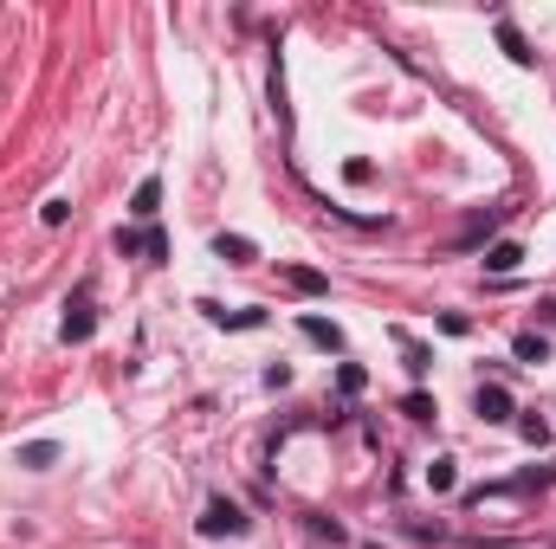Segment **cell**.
Instances as JSON below:
<instances>
[{"label": "cell", "mask_w": 556, "mask_h": 549, "mask_svg": "<svg viewBox=\"0 0 556 549\" xmlns=\"http://www.w3.org/2000/svg\"><path fill=\"white\" fill-rule=\"evenodd\" d=\"M304 336H311V343H324V349H343V330H337V323H324V317H304Z\"/></svg>", "instance_id": "9"}, {"label": "cell", "mask_w": 556, "mask_h": 549, "mask_svg": "<svg viewBox=\"0 0 556 549\" xmlns=\"http://www.w3.org/2000/svg\"><path fill=\"white\" fill-rule=\"evenodd\" d=\"M498 46H505V52H511V65H531V59H538V52H531V46H525V33H518V26H511V20H498Z\"/></svg>", "instance_id": "5"}, {"label": "cell", "mask_w": 556, "mask_h": 549, "mask_svg": "<svg viewBox=\"0 0 556 549\" xmlns=\"http://www.w3.org/2000/svg\"><path fill=\"white\" fill-rule=\"evenodd\" d=\"M518 433H525V439H531V446H544V439H551V426H544V420H538V413H525V420H518Z\"/></svg>", "instance_id": "14"}, {"label": "cell", "mask_w": 556, "mask_h": 549, "mask_svg": "<svg viewBox=\"0 0 556 549\" xmlns=\"http://www.w3.org/2000/svg\"><path fill=\"white\" fill-rule=\"evenodd\" d=\"M201 537H247V511L227 505V498H207V511H201Z\"/></svg>", "instance_id": "1"}, {"label": "cell", "mask_w": 556, "mask_h": 549, "mask_svg": "<svg viewBox=\"0 0 556 549\" xmlns=\"http://www.w3.org/2000/svg\"><path fill=\"white\" fill-rule=\"evenodd\" d=\"M20 459H26V465H52V459H59V446H46V439H39V446H26Z\"/></svg>", "instance_id": "15"}, {"label": "cell", "mask_w": 556, "mask_h": 549, "mask_svg": "<svg viewBox=\"0 0 556 549\" xmlns=\"http://www.w3.org/2000/svg\"><path fill=\"white\" fill-rule=\"evenodd\" d=\"M91 323H98V317H91V291H78V304L65 310V323H59V336H65V343H85V336H91Z\"/></svg>", "instance_id": "2"}, {"label": "cell", "mask_w": 556, "mask_h": 549, "mask_svg": "<svg viewBox=\"0 0 556 549\" xmlns=\"http://www.w3.org/2000/svg\"><path fill=\"white\" fill-rule=\"evenodd\" d=\"M511 349H518V362H544V356H551V343H544V336H518Z\"/></svg>", "instance_id": "11"}, {"label": "cell", "mask_w": 556, "mask_h": 549, "mask_svg": "<svg viewBox=\"0 0 556 549\" xmlns=\"http://www.w3.org/2000/svg\"><path fill=\"white\" fill-rule=\"evenodd\" d=\"M214 253H220L227 266H253V240H240V233H220V240H214Z\"/></svg>", "instance_id": "6"}, {"label": "cell", "mask_w": 556, "mask_h": 549, "mask_svg": "<svg viewBox=\"0 0 556 549\" xmlns=\"http://www.w3.org/2000/svg\"><path fill=\"white\" fill-rule=\"evenodd\" d=\"M395 343H402V356H408V369L420 375V369H427V349H420V343L408 336V330H395Z\"/></svg>", "instance_id": "12"}, {"label": "cell", "mask_w": 556, "mask_h": 549, "mask_svg": "<svg viewBox=\"0 0 556 549\" xmlns=\"http://www.w3.org/2000/svg\"><path fill=\"white\" fill-rule=\"evenodd\" d=\"M518 259H525V246H518V240H498V246L485 253V272H518Z\"/></svg>", "instance_id": "7"}, {"label": "cell", "mask_w": 556, "mask_h": 549, "mask_svg": "<svg viewBox=\"0 0 556 549\" xmlns=\"http://www.w3.org/2000/svg\"><path fill=\"white\" fill-rule=\"evenodd\" d=\"M427 485H433V491H453V459H433V465H427Z\"/></svg>", "instance_id": "13"}, {"label": "cell", "mask_w": 556, "mask_h": 549, "mask_svg": "<svg viewBox=\"0 0 556 549\" xmlns=\"http://www.w3.org/2000/svg\"><path fill=\"white\" fill-rule=\"evenodd\" d=\"M479 420L505 426V420H511V395H505V388H479Z\"/></svg>", "instance_id": "4"}, {"label": "cell", "mask_w": 556, "mask_h": 549, "mask_svg": "<svg viewBox=\"0 0 556 549\" xmlns=\"http://www.w3.org/2000/svg\"><path fill=\"white\" fill-rule=\"evenodd\" d=\"M117 246H124V253H142V259H162V253H168V240H162L155 227H142V233H117Z\"/></svg>", "instance_id": "3"}, {"label": "cell", "mask_w": 556, "mask_h": 549, "mask_svg": "<svg viewBox=\"0 0 556 549\" xmlns=\"http://www.w3.org/2000/svg\"><path fill=\"white\" fill-rule=\"evenodd\" d=\"M291 291H304V297H317V291H324V272H311V266H291Z\"/></svg>", "instance_id": "10"}, {"label": "cell", "mask_w": 556, "mask_h": 549, "mask_svg": "<svg viewBox=\"0 0 556 549\" xmlns=\"http://www.w3.org/2000/svg\"><path fill=\"white\" fill-rule=\"evenodd\" d=\"M155 201H162V181L149 175V181H137V194H130V214L137 220H155Z\"/></svg>", "instance_id": "8"}]
</instances>
